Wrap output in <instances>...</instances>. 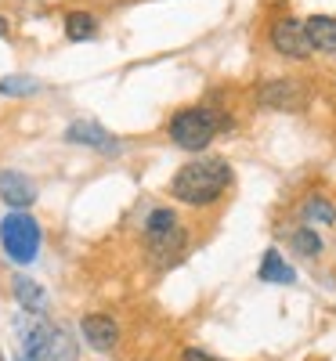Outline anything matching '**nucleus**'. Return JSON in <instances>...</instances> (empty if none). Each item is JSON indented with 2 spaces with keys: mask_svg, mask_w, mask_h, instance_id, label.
Wrapping results in <instances>:
<instances>
[{
  "mask_svg": "<svg viewBox=\"0 0 336 361\" xmlns=\"http://www.w3.org/2000/svg\"><path fill=\"white\" fill-rule=\"evenodd\" d=\"M289 243H293V250H296L300 257H318V253H322V238H318V231H315L311 224L296 228Z\"/></svg>",
  "mask_w": 336,
  "mask_h": 361,
  "instance_id": "nucleus-17",
  "label": "nucleus"
},
{
  "mask_svg": "<svg viewBox=\"0 0 336 361\" xmlns=\"http://www.w3.org/2000/svg\"><path fill=\"white\" fill-rule=\"evenodd\" d=\"M40 243H44V231L40 221L29 214V209H11V214L0 217V246L15 264H33L40 257Z\"/></svg>",
  "mask_w": 336,
  "mask_h": 361,
  "instance_id": "nucleus-3",
  "label": "nucleus"
},
{
  "mask_svg": "<svg viewBox=\"0 0 336 361\" xmlns=\"http://www.w3.org/2000/svg\"><path fill=\"white\" fill-rule=\"evenodd\" d=\"M44 361H80V340L69 325H51Z\"/></svg>",
  "mask_w": 336,
  "mask_h": 361,
  "instance_id": "nucleus-12",
  "label": "nucleus"
},
{
  "mask_svg": "<svg viewBox=\"0 0 336 361\" xmlns=\"http://www.w3.org/2000/svg\"><path fill=\"white\" fill-rule=\"evenodd\" d=\"M232 185V166L221 156H199L192 163H185L174 180H170V195L185 206H213Z\"/></svg>",
  "mask_w": 336,
  "mask_h": 361,
  "instance_id": "nucleus-1",
  "label": "nucleus"
},
{
  "mask_svg": "<svg viewBox=\"0 0 336 361\" xmlns=\"http://www.w3.org/2000/svg\"><path fill=\"white\" fill-rule=\"evenodd\" d=\"M304 29H308L311 51L336 54V18H329V15H311L308 22H304Z\"/></svg>",
  "mask_w": 336,
  "mask_h": 361,
  "instance_id": "nucleus-13",
  "label": "nucleus"
},
{
  "mask_svg": "<svg viewBox=\"0 0 336 361\" xmlns=\"http://www.w3.org/2000/svg\"><path fill=\"white\" fill-rule=\"evenodd\" d=\"M304 221L311 224H336V206L325 199V195H308V202H304Z\"/></svg>",
  "mask_w": 336,
  "mask_h": 361,
  "instance_id": "nucleus-16",
  "label": "nucleus"
},
{
  "mask_svg": "<svg viewBox=\"0 0 336 361\" xmlns=\"http://www.w3.org/2000/svg\"><path fill=\"white\" fill-rule=\"evenodd\" d=\"M0 202L8 209H29L37 202V180L22 170H0Z\"/></svg>",
  "mask_w": 336,
  "mask_h": 361,
  "instance_id": "nucleus-10",
  "label": "nucleus"
},
{
  "mask_svg": "<svg viewBox=\"0 0 336 361\" xmlns=\"http://www.w3.org/2000/svg\"><path fill=\"white\" fill-rule=\"evenodd\" d=\"M95 33H98V18L90 11H69L66 15V37L69 40L83 44V40H95Z\"/></svg>",
  "mask_w": 336,
  "mask_h": 361,
  "instance_id": "nucleus-15",
  "label": "nucleus"
},
{
  "mask_svg": "<svg viewBox=\"0 0 336 361\" xmlns=\"http://www.w3.org/2000/svg\"><path fill=\"white\" fill-rule=\"evenodd\" d=\"M66 141L69 145H83V148H95V152H102V156L119 152V141L102 123H95V119H73V123L66 127Z\"/></svg>",
  "mask_w": 336,
  "mask_h": 361,
  "instance_id": "nucleus-9",
  "label": "nucleus"
},
{
  "mask_svg": "<svg viewBox=\"0 0 336 361\" xmlns=\"http://www.w3.org/2000/svg\"><path fill=\"white\" fill-rule=\"evenodd\" d=\"M181 361H224V357L210 354V350H199V347H185L181 350Z\"/></svg>",
  "mask_w": 336,
  "mask_h": 361,
  "instance_id": "nucleus-20",
  "label": "nucleus"
},
{
  "mask_svg": "<svg viewBox=\"0 0 336 361\" xmlns=\"http://www.w3.org/2000/svg\"><path fill=\"white\" fill-rule=\"evenodd\" d=\"M224 130H232V116L221 112V109H206V105L185 109L170 119V141L177 148H185V152H203V148Z\"/></svg>",
  "mask_w": 336,
  "mask_h": 361,
  "instance_id": "nucleus-2",
  "label": "nucleus"
},
{
  "mask_svg": "<svg viewBox=\"0 0 336 361\" xmlns=\"http://www.w3.org/2000/svg\"><path fill=\"white\" fill-rule=\"evenodd\" d=\"M271 47L286 58H296V62L311 58V40H308V29H304L300 18H279L275 22L271 25Z\"/></svg>",
  "mask_w": 336,
  "mask_h": 361,
  "instance_id": "nucleus-6",
  "label": "nucleus"
},
{
  "mask_svg": "<svg viewBox=\"0 0 336 361\" xmlns=\"http://www.w3.org/2000/svg\"><path fill=\"white\" fill-rule=\"evenodd\" d=\"M145 246H148V260L156 267H170L185 257L188 250V231L174 224L170 231H160V235H145Z\"/></svg>",
  "mask_w": 336,
  "mask_h": 361,
  "instance_id": "nucleus-8",
  "label": "nucleus"
},
{
  "mask_svg": "<svg viewBox=\"0 0 336 361\" xmlns=\"http://www.w3.org/2000/svg\"><path fill=\"white\" fill-rule=\"evenodd\" d=\"M257 105L275 109V112H300L304 105H308V87H304L300 80H289V76L264 80L257 87Z\"/></svg>",
  "mask_w": 336,
  "mask_h": 361,
  "instance_id": "nucleus-4",
  "label": "nucleus"
},
{
  "mask_svg": "<svg viewBox=\"0 0 336 361\" xmlns=\"http://www.w3.org/2000/svg\"><path fill=\"white\" fill-rule=\"evenodd\" d=\"M174 224H181L177 221V214L170 206H160V209H152V214L145 217V235H160V231H170Z\"/></svg>",
  "mask_w": 336,
  "mask_h": 361,
  "instance_id": "nucleus-19",
  "label": "nucleus"
},
{
  "mask_svg": "<svg viewBox=\"0 0 336 361\" xmlns=\"http://www.w3.org/2000/svg\"><path fill=\"white\" fill-rule=\"evenodd\" d=\"M11 296H15V304H18V311H25V314H47V307H51V296H47V289L37 282V279H29V275H15L11 279Z\"/></svg>",
  "mask_w": 336,
  "mask_h": 361,
  "instance_id": "nucleus-11",
  "label": "nucleus"
},
{
  "mask_svg": "<svg viewBox=\"0 0 336 361\" xmlns=\"http://www.w3.org/2000/svg\"><path fill=\"white\" fill-rule=\"evenodd\" d=\"M8 29H11V25H8V18L0 15V37H8Z\"/></svg>",
  "mask_w": 336,
  "mask_h": 361,
  "instance_id": "nucleus-21",
  "label": "nucleus"
},
{
  "mask_svg": "<svg viewBox=\"0 0 336 361\" xmlns=\"http://www.w3.org/2000/svg\"><path fill=\"white\" fill-rule=\"evenodd\" d=\"M44 83L33 80V76H4L0 80V94H8V98H25V94H37Z\"/></svg>",
  "mask_w": 336,
  "mask_h": 361,
  "instance_id": "nucleus-18",
  "label": "nucleus"
},
{
  "mask_svg": "<svg viewBox=\"0 0 336 361\" xmlns=\"http://www.w3.org/2000/svg\"><path fill=\"white\" fill-rule=\"evenodd\" d=\"M15 333H18V354L15 361H44V347L51 336V322L40 314H15Z\"/></svg>",
  "mask_w": 336,
  "mask_h": 361,
  "instance_id": "nucleus-5",
  "label": "nucleus"
},
{
  "mask_svg": "<svg viewBox=\"0 0 336 361\" xmlns=\"http://www.w3.org/2000/svg\"><path fill=\"white\" fill-rule=\"evenodd\" d=\"M257 279L260 282H271V286H293L296 282V271L282 260L279 250H268L264 260H260V267H257Z\"/></svg>",
  "mask_w": 336,
  "mask_h": 361,
  "instance_id": "nucleus-14",
  "label": "nucleus"
},
{
  "mask_svg": "<svg viewBox=\"0 0 336 361\" xmlns=\"http://www.w3.org/2000/svg\"><path fill=\"white\" fill-rule=\"evenodd\" d=\"M80 336L90 350L98 354H109L119 347V322L112 314H102V311H90L80 318Z\"/></svg>",
  "mask_w": 336,
  "mask_h": 361,
  "instance_id": "nucleus-7",
  "label": "nucleus"
}]
</instances>
